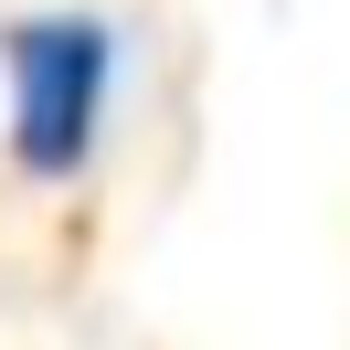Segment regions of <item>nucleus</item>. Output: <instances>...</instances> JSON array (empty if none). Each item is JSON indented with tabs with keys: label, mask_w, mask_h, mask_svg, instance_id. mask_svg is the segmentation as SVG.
<instances>
[{
	"label": "nucleus",
	"mask_w": 350,
	"mask_h": 350,
	"mask_svg": "<svg viewBox=\"0 0 350 350\" xmlns=\"http://www.w3.org/2000/svg\"><path fill=\"white\" fill-rule=\"evenodd\" d=\"M0 85H11V159L32 180H75L107 138L117 32L96 11H32L0 32Z\"/></svg>",
	"instance_id": "obj_1"
}]
</instances>
